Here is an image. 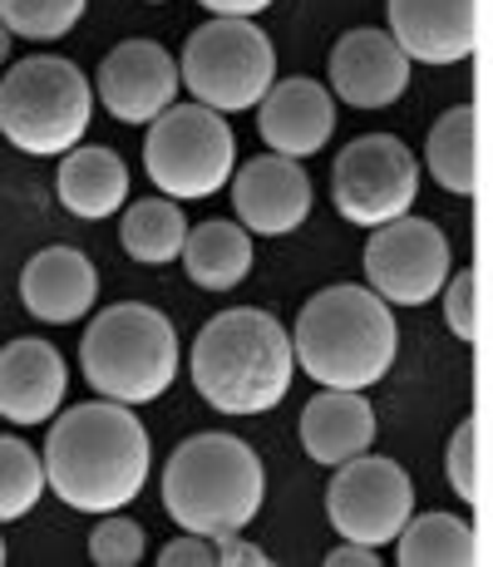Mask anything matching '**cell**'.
I'll return each mask as SVG.
<instances>
[{
	"mask_svg": "<svg viewBox=\"0 0 493 567\" xmlns=\"http://www.w3.org/2000/svg\"><path fill=\"white\" fill-rule=\"evenodd\" d=\"M45 488L74 514H119L148 484L153 440L134 405L84 400L50 420L45 434Z\"/></svg>",
	"mask_w": 493,
	"mask_h": 567,
	"instance_id": "1",
	"label": "cell"
},
{
	"mask_svg": "<svg viewBox=\"0 0 493 567\" xmlns=\"http://www.w3.org/2000/svg\"><path fill=\"white\" fill-rule=\"evenodd\" d=\"M188 375L217 414H267L287 400L296 375L291 331L261 307H233L197 331Z\"/></svg>",
	"mask_w": 493,
	"mask_h": 567,
	"instance_id": "2",
	"label": "cell"
},
{
	"mask_svg": "<svg viewBox=\"0 0 493 567\" xmlns=\"http://www.w3.org/2000/svg\"><path fill=\"white\" fill-rule=\"evenodd\" d=\"M400 326L370 287H321L291 326V355L321 390H370L390 375Z\"/></svg>",
	"mask_w": 493,
	"mask_h": 567,
	"instance_id": "3",
	"label": "cell"
},
{
	"mask_svg": "<svg viewBox=\"0 0 493 567\" xmlns=\"http://www.w3.org/2000/svg\"><path fill=\"white\" fill-rule=\"evenodd\" d=\"M267 504V468L237 434H188L163 468V514L183 533H243Z\"/></svg>",
	"mask_w": 493,
	"mask_h": 567,
	"instance_id": "4",
	"label": "cell"
},
{
	"mask_svg": "<svg viewBox=\"0 0 493 567\" xmlns=\"http://www.w3.org/2000/svg\"><path fill=\"white\" fill-rule=\"evenodd\" d=\"M80 370L99 400L153 405L178 380V331L148 301H119L84 326Z\"/></svg>",
	"mask_w": 493,
	"mask_h": 567,
	"instance_id": "5",
	"label": "cell"
},
{
	"mask_svg": "<svg viewBox=\"0 0 493 567\" xmlns=\"http://www.w3.org/2000/svg\"><path fill=\"white\" fill-rule=\"evenodd\" d=\"M94 84L64 54H30L0 80V134L30 158H60L84 144Z\"/></svg>",
	"mask_w": 493,
	"mask_h": 567,
	"instance_id": "6",
	"label": "cell"
},
{
	"mask_svg": "<svg viewBox=\"0 0 493 567\" xmlns=\"http://www.w3.org/2000/svg\"><path fill=\"white\" fill-rule=\"evenodd\" d=\"M237 168V134L207 104H168L144 134V173L173 203H203L227 188Z\"/></svg>",
	"mask_w": 493,
	"mask_h": 567,
	"instance_id": "7",
	"label": "cell"
},
{
	"mask_svg": "<svg viewBox=\"0 0 493 567\" xmlns=\"http://www.w3.org/2000/svg\"><path fill=\"white\" fill-rule=\"evenodd\" d=\"M271 80H277V50L257 20L213 16L178 54V84L193 94V104H207L217 114L257 109Z\"/></svg>",
	"mask_w": 493,
	"mask_h": 567,
	"instance_id": "8",
	"label": "cell"
},
{
	"mask_svg": "<svg viewBox=\"0 0 493 567\" xmlns=\"http://www.w3.org/2000/svg\"><path fill=\"white\" fill-rule=\"evenodd\" d=\"M420 198V158L394 134H360L331 163V203L350 227H386Z\"/></svg>",
	"mask_w": 493,
	"mask_h": 567,
	"instance_id": "9",
	"label": "cell"
},
{
	"mask_svg": "<svg viewBox=\"0 0 493 567\" xmlns=\"http://www.w3.org/2000/svg\"><path fill=\"white\" fill-rule=\"evenodd\" d=\"M360 267H366V287L386 307H430L444 277L454 271V257H449V237L440 233V223L404 213L386 227H370Z\"/></svg>",
	"mask_w": 493,
	"mask_h": 567,
	"instance_id": "10",
	"label": "cell"
},
{
	"mask_svg": "<svg viewBox=\"0 0 493 567\" xmlns=\"http://www.w3.org/2000/svg\"><path fill=\"white\" fill-rule=\"evenodd\" d=\"M414 514V484L386 454H356L336 464V478L326 488V518L350 543L366 548H390L404 518Z\"/></svg>",
	"mask_w": 493,
	"mask_h": 567,
	"instance_id": "11",
	"label": "cell"
},
{
	"mask_svg": "<svg viewBox=\"0 0 493 567\" xmlns=\"http://www.w3.org/2000/svg\"><path fill=\"white\" fill-rule=\"evenodd\" d=\"M178 60L158 40H119L94 74V100L129 128H148L163 109L178 104Z\"/></svg>",
	"mask_w": 493,
	"mask_h": 567,
	"instance_id": "12",
	"label": "cell"
},
{
	"mask_svg": "<svg viewBox=\"0 0 493 567\" xmlns=\"http://www.w3.org/2000/svg\"><path fill=\"white\" fill-rule=\"evenodd\" d=\"M233 213L251 237H287L311 217V178L301 158L261 154L233 168Z\"/></svg>",
	"mask_w": 493,
	"mask_h": 567,
	"instance_id": "13",
	"label": "cell"
},
{
	"mask_svg": "<svg viewBox=\"0 0 493 567\" xmlns=\"http://www.w3.org/2000/svg\"><path fill=\"white\" fill-rule=\"evenodd\" d=\"M326 80H331L326 84L331 100H341L350 109H386L410 90V60L390 40V30L360 25V30H346L331 45Z\"/></svg>",
	"mask_w": 493,
	"mask_h": 567,
	"instance_id": "14",
	"label": "cell"
},
{
	"mask_svg": "<svg viewBox=\"0 0 493 567\" xmlns=\"http://www.w3.org/2000/svg\"><path fill=\"white\" fill-rule=\"evenodd\" d=\"M70 395V365L40 336H16L0 351V420L6 424H50Z\"/></svg>",
	"mask_w": 493,
	"mask_h": 567,
	"instance_id": "15",
	"label": "cell"
},
{
	"mask_svg": "<svg viewBox=\"0 0 493 567\" xmlns=\"http://www.w3.org/2000/svg\"><path fill=\"white\" fill-rule=\"evenodd\" d=\"M257 134L271 154L281 158H311L331 144L336 134V100L321 80H271V90L257 104Z\"/></svg>",
	"mask_w": 493,
	"mask_h": 567,
	"instance_id": "16",
	"label": "cell"
},
{
	"mask_svg": "<svg viewBox=\"0 0 493 567\" xmlns=\"http://www.w3.org/2000/svg\"><path fill=\"white\" fill-rule=\"evenodd\" d=\"M20 301L35 321L74 326L94 311L99 301V271L80 247H45L20 267Z\"/></svg>",
	"mask_w": 493,
	"mask_h": 567,
	"instance_id": "17",
	"label": "cell"
},
{
	"mask_svg": "<svg viewBox=\"0 0 493 567\" xmlns=\"http://www.w3.org/2000/svg\"><path fill=\"white\" fill-rule=\"evenodd\" d=\"M386 16L410 64H459L474 50V0H390Z\"/></svg>",
	"mask_w": 493,
	"mask_h": 567,
	"instance_id": "18",
	"label": "cell"
},
{
	"mask_svg": "<svg viewBox=\"0 0 493 567\" xmlns=\"http://www.w3.org/2000/svg\"><path fill=\"white\" fill-rule=\"evenodd\" d=\"M376 444V410L360 390H321L301 410V450L306 460L336 468Z\"/></svg>",
	"mask_w": 493,
	"mask_h": 567,
	"instance_id": "19",
	"label": "cell"
},
{
	"mask_svg": "<svg viewBox=\"0 0 493 567\" xmlns=\"http://www.w3.org/2000/svg\"><path fill=\"white\" fill-rule=\"evenodd\" d=\"M54 193H60L64 213L84 217V223H104V217L124 213L129 168L109 144H74L70 154H60Z\"/></svg>",
	"mask_w": 493,
	"mask_h": 567,
	"instance_id": "20",
	"label": "cell"
},
{
	"mask_svg": "<svg viewBox=\"0 0 493 567\" xmlns=\"http://www.w3.org/2000/svg\"><path fill=\"white\" fill-rule=\"evenodd\" d=\"M178 261L193 287L233 291V287H243L251 271V233L243 223H227V217H207V223L188 227Z\"/></svg>",
	"mask_w": 493,
	"mask_h": 567,
	"instance_id": "21",
	"label": "cell"
},
{
	"mask_svg": "<svg viewBox=\"0 0 493 567\" xmlns=\"http://www.w3.org/2000/svg\"><path fill=\"white\" fill-rule=\"evenodd\" d=\"M394 558L404 567H469L479 558V538L459 514L430 508V514H410L404 528L394 533Z\"/></svg>",
	"mask_w": 493,
	"mask_h": 567,
	"instance_id": "22",
	"label": "cell"
},
{
	"mask_svg": "<svg viewBox=\"0 0 493 567\" xmlns=\"http://www.w3.org/2000/svg\"><path fill=\"white\" fill-rule=\"evenodd\" d=\"M183 237H188V217H183V203L173 198H138L124 203V223H119V243L134 261L144 267H168L183 252Z\"/></svg>",
	"mask_w": 493,
	"mask_h": 567,
	"instance_id": "23",
	"label": "cell"
},
{
	"mask_svg": "<svg viewBox=\"0 0 493 567\" xmlns=\"http://www.w3.org/2000/svg\"><path fill=\"white\" fill-rule=\"evenodd\" d=\"M424 168L454 198L474 193V109L454 104L434 118L430 144H424Z\"/></svg>",
	"mask_w": 493,
	"mask_h": 567,
	"instance_id": "24",
	"label": "cell"
},
{
	"mask_svg": "<svg viewBox=\"0 0 493 567\" xmlns=\"http://www.w3.org/2000/svg\"><path fill=\"white\" fill-rule=\"evenodd\" d=\"M45 494V464L20 434H0V523L25 518Z\"/></svg>",
	"mask_w": 493,
	"mask_h": 567,
	"instance_id": "25",
	"label": "cell"
},
{
	"mask_svg": "<svg viewBox=\"0 0 493 567\" xmlns=\"http://www.w3.org/2000/svg\"><path fill=\"white\" fill-rule=\"evenodd\" d=\"M90 0H0V20L16 40H60L84 20Z\"/></svg>",
	"mask_w": 493,
	"mask_h": 567,
	"instance_id": "26",
	"label": "cell"
},
{
	"mask_svg": "<svg viewBox=\"0 0 493 567\" xmlns=\"http://www.w3.org/2000/svg\"><path fill=\"white\" fill-rule=\"evenodd\" d=\"M144 553H148L144 523L124 518V508H119V514H99L94 533H90V563H99V567H134V563H144Z\"/></svg>",
	"mask_w": 493,
	"mask_h": 567,
	"instance_id": "27",
	"label": "cell"
},
{
	"mask_svg": "<svg viewBox=\"0 0 493 567\" xmlns=\"http://www.w3.org/2000/svg\"><path fill=\"white\" fill-rule=\"evenodd\" d=\"M440 297H444L449 336H454V341H464V346H474L479 341V277L469 267L464 271H449Z\"/></svg>",
	"mask_w": 493,
	"mask_h": 567,
	"instance_id": "28",
	"label": "cell"
},
{
	"mask_svg": "<svg viewBox=\"0 0 493 567\" xmlns=\"http://www.w3.org/2000/svg\"><path fill=\"white\" fill-rule=\"evenodd\" d=\"M444 474H449V488H454L459 498H464L469 508L484 498V484H479V430L474 424H459L454 434H449V454H444Z\"/></svg>",
	"mask_w": 493,
	"mask_h": 567,
	"instance_id": "29",
	"label": "cell"
},
{
	"mask_svg": "<svg viewBox=\"0 0 493 567\" xmlns=\"http://www.w3.org/2000/svg\"><path fill=\"white\" fill-rule=\"evenodd\" d=\"M158 567H217L213 538H203V533H178V538L158 553Z\"/></svg>",
	"mask_w": 493,
	"mask_h": 567,
	"instance_id": "30",
	"label": "cell"
},
{
	"mask_svg": "<svg viewBox=\"0 0 493 567\" xmlns=\"http://www.w3.org/2000/svg\"><path fill=\"white\" fill-rule=\"evenodd\" d=\"M213 553H217V567H271V553L257 548L243 533H223L213 538Z\"/></svg>",
	"mask_w": 493,
	"mask_h": 567,
	"instance_id": "31",
	"label": "cell"
},
{
	"mask_svg": "<svg viewBox=\"0 0 493 567\" xmlns=\"http://www.w3.org/2000/svg\"><path fill=\"white\" fill-rule=\"evenodd\" d=\"M326 567H380V553H376V548H366V543L341 538L331 553H326Z\"/></svg>",
	"mask_w": 493,
	"mask_h": 567,
	"instance_id": "32",
	"label": "cell"
},
{
	"mask_svg": "<svg viewBox=\"0 0 493 567\" xmlns=\"http://www.w3.org/2000/svg\"><path fill=\"white\" fill-rule=\"evenodd\" d=\"M203 10H213V16H233V20H251L261 16V10L271 6V0H197Z\"/></svg>",
	"mask_w": 493,
	"mask_h": 567,
	"instance_id": "33",
	"label": "cell"
},
{
	"mask_svg": "<svg viewBox=\"0 0 493 567\" xmlns=\"http://www.w3.org/2000/svg\"><path fill=\"white\" fill-rule=\"evenodd\" d=\"M10 45H16V35H10V30H6V20H0V64L10 60Z\"/></svg>",
	"mask_w": 493,
	"mask_h": 567,
	"instance_id": "34",
	"label": "cell"
},
{
	"mask_svg": "<svg viewBox=\"0 0 493 567\" xmlns=\"http://www.w3.org/2000/svg\"><path fill=\"white\" fill-rule=\"evenodd\" d=\"M0 563H6V538H0Z\"/></svg>",
	"mask_w": 493,
	"mask_h": 567,
	"instance_id": "35",
	"label": "cell"
},
{
	"mask_svg": "<svg viewBox=\"0 0 493 567\" xmlns=\"http://www.w3.org/2000/svg\"><path fill=\"white\" fill-rule=\"evenodd\" d=\"M148 6H163V0H148Z\"/></svg>",
	"mask_w": 493,
	"mask_h": 567,
	"instance_id": "36",
	"label": "cell"
}]
</instances>
